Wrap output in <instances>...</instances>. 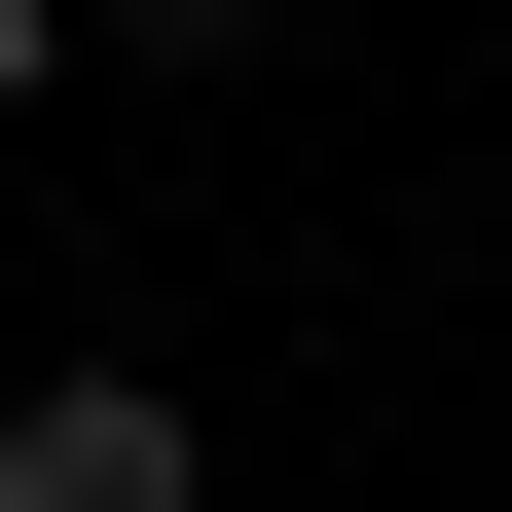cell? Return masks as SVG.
Listing matches in <instances>:
<instances>
[{"mask_svg": "<svg viewBox=\"0 0 512 512\" xmlns=\"http://www.w3.org/2000/svg\"><path fill=\"white\" fill-rule=\"evenodd\" d=\"M37 74H74V0H0V110H37Z\"/></svg>", "mask_w": 512, "mask_h": 512, "instance_id": "cell-3", "label": "cell"}, {"mask_svg": "<svg viewBox=\"0 0 512 512\" xmlns=\"http://www.w3.org/2000/svg\"><path fill=\"white\" fill-rule=\"evenodd\" d=\"M0 512H220V439H183L147 366H37V403H0Z\"/></svg>", "mask_w": 512, "mask_h": 512, "instance_id": "cell-1", "label": "cell"}, {"mask_svg": "<svg viewBox=\"0 0 512 512\" xmlns=\"http://www.w3.org/2000/svg\"><path fill=\"white\" fill-rule=\"evenodd\" d=\"M74 37H183V74H220V37H293V0H74Z\"/></svg>", "mask_w": 512, "mask_h": 512, "instance_id": "cell-2", "label": "cell"}]
</instances>
